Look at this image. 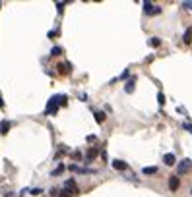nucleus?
I'll return each mask as SVG.
<instances>
[{
    "instance_id": "17",
    "label": "nucleus",
    "mask_w": 192,
    "mask_h": 197,
    "mask_svg": "<svg viewBox=\"0 0 192 197\" xmlns=\"http://www.w3.org/2000/svg\"><path fill=\"white\" fill-rule=\"evenodd\" d=\"M62 172H64V166L60 164L58 168H55V170H53V176H58V174H62Z\"/></svg>"
},
{
    "instance_id": "2",
    "label": "nucleus",
    "mask_w": 192,
    "mask_h": 197,
    "mask_svg": "<svg viewBox=\"0 0 192 197\" xmlns=\"http://www.w3.org/2000/svg\"><path fill=\"white\" fill-rule=\"evenodd\" d=\"M76 193H78V186H76V182H74L72 178H70V180H66L60 195H62V197H74Z\"/></svg>"
},
{
    "instance_id": "20",
    "label": "nucleus",
    "mask_w": 192,
    "mask_h": 197,
    "mask_svg": "<svg viewBox=\"0 0 192 197\" xmlns=\"http://www.w3.org/2000/svg\"><path fill=\"white\" fill-rule=\"evenodd\" d=\"M184 8H188V10H192V4H190V2H184Z\"/></svg>"
},
{
    "instance_id": "10",
    "label": "nucleus",
    "mask_w": 192,
    "mask_h": 197,
    "mask_svg": "<svg viewBox=\"0 0 192 197\" xmlns=\"http://www.w3.org/2000/svg\"><path fill=\"white\" fill-rule=\"evenodd\" d=\"M97 149H95V147H89V151H87V157H85V160H87V162H91V160L95 158V157H97Z\"/></svg>"
},
{
    "instance_id": "12",
    "label": "nucleus",
    "mask_w": 192,
    "mask_h": 197,
    "mask_svg": "<svg viewBox=\"0 0 192 197\" xmlns=\"http://www.w3.org/2000/svg\"><path fill=\"white\" fill-rule=\"evenodd\" d=\"M184 43H186V45H190V43H192V27H188L186 33H184Z\"/></svg>"
},
{
    "instance_id": "19",
    "label": "nucleus",
    "mask_w": 192,
    "mask_h": 197,
    "mask_svg": "<svg viewBox=\"0 0 192 197\" xmlns=\"http://www.w3.org/2000/svg\"><path fill=\"white\" fill-rule=\"evenodd\" d=\"M80 157H82V155H80V151H74L72 153V158H80Z\"/></svg>"
},
{
    "instance_id": "14",
    "label": "nucleus",
    "mask_w": 192,
    "mask_h": 197,
    "mask_svg": "<svg viewBox=\"0 0 192 197\" xmlns=\"http://www.w3.org/2000/svg\"><path fill=\"white\" fill-rule=\"evenodd\" d=\"M62 52H64L62 47H53V50H50V56H60Z\"/></svg>"
},
{
    "instance_id": "6",
    "label": "nucleus",
    "mask_w": 192,
    "mask_h": 197,
    "mask_svg": "<svg viewBox=\"0 0 192 197\" xmlns=\"http://www.w3.org/2000/svg\"><path fill=\"white\" fill-rule=\"evenodd\" d=\"M144 10H146V14H159V12H161L159 6H153L151 2H146V4H144Z\"/></svg>"
},
{
    "instance_id": "5",
    "label": "nucleus",
    "mask_w": 192,
    "mask_h": 197,
    "mask_svg": "<svg viewBox=\"0 0 192 197\" xmlns=\"http://www.w3.org/2000/svg\"><path fill=\"white\" fill-rule=\"evenodd\" d=\"M179 186H181L179 176H171V178H169V189H171V191H177V189H179Z\"/></svg>"
},
{
    "instance_id": "13",
    "label": "nucleus",
    "mask_w": 192,
    "mask_h": 197,
    "mask_svg": "<svg viewBox=\"0 0 192 197\" xmlns=\"http://www.w3.org/2000/svg\"><path fill=\"white\" fill-rule=\"evenodd\" d=\"M134 83H136V79H134V77H132V79H130V81L126 83V87H124V91H126V93H132V91H134Z\"/></svg>"
},
{
    "instance_id": "1",
    "label": "nucleus",
    "mask_w": 192,
    "mask_h": 197,
    "mask_svg": "<svg viewBox=\"0 0 192 197\" xmlns=\"http://www.w3.org/2000/svg\"><path fill=\"white\" fill-rule=\"evenodd\" d=\"M66 101H68V99H66V95H55V97L49 101V105H47V114H55L56 108H58V105L64 106Z\"/></svg>"
},
{
    "instance_id": "21",
    "label": "nucleus",
    "mask_w": 192,
    "mask_h": 197,
    "mask_svg": "<svg viewBox=\"0 0 192 197\" xmlns=\"http://www.w3.org/2000/svg\"><path fill=\"white\" fill-rule=\"evenodd\" d=\"M0 108H4V101H2V97H0Z\"/></svg>"
},
{
    "instance_id": "3",
    "label": "nucleus",
    "mask_w": 192,
    "mask_h": 197,
    "mask_svg": "<svg viewBox=\"0 0 192 197\" xmlns=\"http://www.w3.org/2000/svg\"><path fill=\"white\" fill-rule=\"evenodd\" d=\"M190 168H192V160L184 158V160L179 162V166H177V172H179V174H186V172H190Z\"/></svg>"
},
{
    "instance_id": "18",
    "label": "nucleus",
    "mask_w": 192,
    "mask_h": 197,
    "mask_svg": "<svg viewBox=\"0 0 192 197\" xmlns=\"http://www.w3.org/2000/svg\"><path fill=\"white\" fill-rule=\"evenodd\" d=\"M157 101H159V105H165V95L159 93V95H157Z\"/></svg>"
},
{
    "instance_id": "9",
    "label": "nucleus",
    "mask_w": 192,
    "mask_h": 197,
    "mask_svg": "<svg viewBox=\"0 0 192 197\" xmlns=\"http://www.w3.org/2000/svg\"><path fill=\"white\" fill-rule=\"evenodd\" d=\"M10 128H12V122H8V120H4L2 124H0V133H8V131H10Z\"/></svg>"
},
{
    "instance_id": "7",
    "label": "nucleus",
    "mask_w": 192,
    "mask_h": 197,
    "mask_svg": "<svg viewBox=\"0 0 192 197\" xmlns=\"http://www.w3.org/2000/svg\"><path fill=\"white\" fill-rule=\"evenodd\" d=\"M163 162H165L167 166H175V164H177V158H175L173 153H167V155L163 157Z\"/></svg>"
},
{
    "instance_id": "11",
    "label": "nucleus",
    "mask_w": 192,
    "mask_h": 197,
    "mask_svg": "<svg viewBox=\"0 0 192 197\" xmlns=\"http://www.w3.org/2000/svg\"><path fill=\"white\" fill-rule=\"evenodd\" d=\"M142 172L146 174V176H153V174H157V168H155V166H146Z\"/></svg>"
},
{
    "instance_id": "15",
    "label": "nucleus",
    "mask_w": 192,
    "mask_h": 197,
    "mask_svg": "<svg viewBox=\"0 0 192 197\" xmlns=\"http://www.w3.org/2000/svg\"><path fill=\"white\" fill-rule=\"evenodd\" d=\"M95 120H97L99 124L105 122V112H95Z\"/></svg>"
},
{
    "instance_id": "16",
    "label": "nucleus",
    "mask_w": 192,
    "mask_h": 197,
    "mask_svg": "<svg viewBox=\"0 0 192 197\" xmlns=\"http://www.w3.org/2000/svg\"><path fill=\"white\" fill-rule=\"evenodd\" d=\"M150 45H151V47H159V45H161V41H159L157 37H151V39H150Z\"/></svg>"
},
{
    "instance_id": "4",
    "label": "nucleus",
    "mask_w": 192,
    "mask_h": 197,
    "mask_svg": "<svg viewBox=\"0 0 192 197\" xmlns=\"http://www.w3.org/2000/svg\"><path fill=\"white\" fill-rule=\"evenodd\" d=\"M56 70H58V74H60V76H68L70 72H72V66L68 62H60V64L56 66Z\"/></svg>"
},
{
    "instance_id": "8",
    "label": "nucleus",
    "mask_w": 192,
    "mask_h": 197,
    "mask_svg": "<svg viewBox=\"0 0 192 197\" xmlns=\"http://www.w3.org/2000/svg\"><path fill=\"white\" fill-rule=\"evenodd\" d=\"M113 168H115V170H126L128 164L124 162V160H113Z\"/></svg>"
}]
</instances>
